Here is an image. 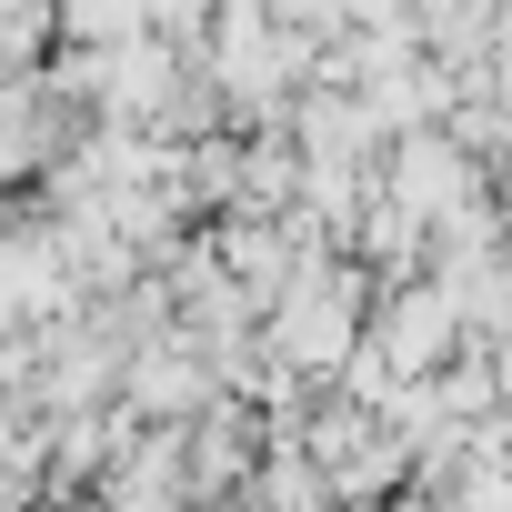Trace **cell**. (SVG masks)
<instances>
[{
    "label": "cell",
    "mask_w": 512,
    "mask_h": 512,
    "mask_svg": "<svg viewBox=\"0 0 512 512\" xmlns=\"http://www.w3.org/2000/svg\"><path fill=\"white\" fill-rule=\"evenodd\" d=\"M362 352L392 372V382H422V372H442L452 352H462V322H452V302H442V282H402L382 312H372V332H362Z\"/></svg>",
    "instance_id": "6da1fadb"
},
{
    "label": "cell",
    "mask_w": 512,
    "mask_h": 512,
    "mask_svg": "<svg viewBox=\"0 0 512 512\" xmlns=\"http://www.w3.org/2000/svg\"><path fill=\"white\" fill-rule=\"evenodd\" d=\"M51 21H61L81 51H131V41H151L141 0H51Z\"/></svg>",
    "instance_id": "3957f363"
},
{
    "label": "cell",
    "mask_w": 512,
    "mask_h": 512,
    "mask_svg": "<svg viewBox=\"0 0 512 512\" xmlns=\"http://www.w3.org/2000/svg\"><path fill=\"white\" fill-rule=\"evenodd\" d=\"M251 482V512H332V492H322V472L292 452V442H262V462L241 472Z\"/></svg>",
    "instance_id": "7a4b0ae2"
},
{
    "label": "cell",
    "mask_w": 512,
    "mask_h": 512,
    "mask_svg": "<svg viewBox=\"0 0 512 512\" xmlns=\"http://www.w3.org/2000/svg\"><path fill=\"white\" fill-rule=\"evenodd\" d=\"M11 432H21V412H0V452H11Z\"/></svg>",
    "instance_id": "277c9868"
}]
</instances>
